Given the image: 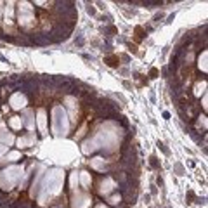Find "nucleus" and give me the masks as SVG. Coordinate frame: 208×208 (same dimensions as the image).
I'll return each mask as SVG.
<instances>
[{
	"label": "nucleus",
	"instance_id": "f257e3e1",
	"mask_svg": "<svg viewBox=\"0 0 208 208\" xmlns=\"http://www.w3.org/2000/svg\"><path fill=\"white\" fill-rule=\"evenodd\" d=\"M106 64H108V66H118V59H116V57H108V59H106Z\"/></svg>",
	"mask_w": 208,
	"mask_h": 208
},
{
	"label": "nucleus",
	"instance_id": "f03ea898",
	"mask_svg": "<svg viewBox=\"0 0 208 208\" xmlns=\"http://www.w3.org/2000/svg\"><path fill=\"white\" fill-rule=\"evenodd\" d=\"M156 73H158L156 70H151V78H156Z\"/></svg>",
	"mask_w": 208,
	"mask_h": 208
}]
</instances>
